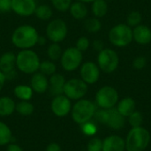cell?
Segmentation results:
<instances>
[{
  "label": "cell",
  "instance_id": "27",
  "mask_svg": "<svg viewBox=\"0 0 151 151\" xmlns=\"http://www.w3.org/2000/svg\"><path fill=\"white\" fill-rule=\"evenodd\" d=\"M63 50H64L62 49L60 43L50 42L46 49V54H47L48 59L52 60L54 62L59 61L61 55L63 53Z\"/></svg>",
  "mask_w": 151,
  "mask_h": 151
},
{
  "label": "cell",
  "instance_id": "25",
  "mask_svg": "<svg viewBox=\"0 0 151 151\" xmlns=\"http://www.w3.org/2000/svg\"><path fill=\"white\" fill-rule=\"evenodd\" d=\"M34 15L40 20L48 21L50 20L53 16V9L51 5L47 4H37Z\"/></svg>",
  "mask_w": 151,
  "mask_h": 151
},
{
  "label": "cell",
  "instance_id": "24",
  "mask_svg": "<svg viewBox=\"0 0 151 151\" xmlns=\"http://www.w3.org/2000/svg\"><path fill=\"white\" fill-rule=\"evenodd\" d=\"M13 94L19 101H30L33 97L34 91L30 85L19 84L13 88Z\"/></svg>",
  "mask_w": 151,
  "mask_h": 151
},
{
  "label": "cell",
  "instance_id": "47",
  "mask_svg": "<svg viewBox=\"0 0 151 151\" xmlns=\"http://www.w3.org/2000/svg\"><path fill=\"white\" fill-rule=\"evenodd\" d=\"M35 1H36V0H35Z\"/></svg>",
  "mask_w": 151,
  "mask_h": 151
},
{
  "label": "cell",
  "instance_id": "2",
  "mask_svg": "<svg viewBox=\"0 0 151 151\" xmlns=\"http://www.w3.org/2000/svg\"><path fill=\"white\" fill-rule=\"evenodd\" d=\"M41 59L32 49L19 50L16 54V69L24 74H33L39 70Z\"/></svg>",
  "mask_w": 151,
  "mask_h": 151
},
{
  "label": "cell",
  "instance_id": "17",
  "mask_svg": "<svg viewBox=\"0 0 151 151\" xmlns=\"http://www.w3.org/2000/svg\"><path fill=\"white\" fill-rule=\"evenodd\" d=\"M49 77L42 74L40 72H36L32 74L30 79V87L34 93L43 94L49 90Z\"/></svg>",
  "mask_w": 151,
  "mask_h": 151
},
{
  "label": "cell",
  "instance_id": "38",
  "mask_svg": "<svg viewBox=\"0 0 151 151\" xmlns=\"http://www.w3.org/2000/svg\"><path fill=\"white\" fill-rule=\"evenodd\" d=\"M91 46H92V48H93L94 50L97 51V53L105 48L104 41H102V40H100V39H96V40H94V41L91 42Z\"/></svg>",
  "mask_w": 151,
  "mask_h": 151
},
{
  "label": "cell",
  "instance_id": "31",
  "mask_svg": "<svg viewBox=\"0 0 151 151\" xmlns=\"http://www.w3.org/2000/svg\"><path fill=\"white\" fill-rule=\"evenodd\" d=\"M142 15L139 11H132L130 12L127 16V23L130 27H134L140 24H142Z\"/></svg>",
  "mask_w": 151,
  "mask_h": 151
},
{
  "label": "cell",
  "instance_id": "5",
  "mask_svg": "<svg viewBox=\"0 0 151 151\" xmlns=\"http://www.w3.org/2000/svg\"><path fill=\"white\" fill-rule=\"evenodd\" d=\"M96 111V104L88 99H80L73 106L71 110V114L73 121L79 125H82L94 117Z\"/></svg>",
  "mask_w": 151,
  "mask_h": 151
},
{
  "label": "cell",
  "instance_id": "12",
  "mask_svg": "<svg viewBox=\"0 0 151 151\" xmlns=\"http://www.w3.org/2000/svg\"><path fill=\"white\" fill-rule=\"evenodd\" d=\"M80 78L88 85H93L96 83L100 78L101 70L98 67L96 62L86 61L81 64L79 68Z\"/></svg>",
  "mask_w": 151,
  "mask_h": 151
},
{
  "label": "cell",
  "instance_id": "22",
  "mask_svg": "<svg viewBox=\"0 0 151 151\" xmlns=\"http://www.w3.org/2000/svg\"><path fill=\"white\" fill-rule=\"evenodd\" d=\"M109 4L106 0H94L91 3V12L94 17L101 19L107 15Z\"/></svg>",
  "mask_w": 151,
  "mask_h": 151
},
{
  "label": "cell",
  "instance_id": "42",
  "mask_svg": "<svg viewBox=\"0 0 151 151\" xmlns=\"http://www.w3.org/2000/svg\"><path fill=\"white\" fill-rule=\"evenodd\" d=\"M6 77H5V75H4V73H3L1 71H0V92H1V90L3 89V88H4V84H5V82H6Z\"/></svg>",
  "mask_w": 151,
  "mask_h": 151
},
{
  "label": "cell",
  "instance_id": "3",
  "mask_svg": "<svg viewBox=\"0 0 151 151\" xmlns=\"http://www.w3.org/2000/svg\"><path fill=\"white\" fill-rule=\"evenodd\" d=\"M125 142L127 151H144L150 142V134L142 127H133Z\"/></svg>",
  "mask_w": 151,
  "mask_h": 151
},
{
  "label": "cell",
  "instance_id": "36",
  "mask_svg": "<svg viewBox=\"0 0 151 151\" xmlns=\"http://www.w3.org/2000/svg\"><path fill=\"white\" fill-rule=\"evenodd\" d=\"M88 151H103V141L99 138H92L88 143Z\"/></svg>",
  "mask_w": 151,
  "mask_h": 151
},
{
  "label": "cell",
  "instance_id": "40",
  "mask_svg": "<svg viewBox=\"0 0 151 151\" xmlns=\"http://www.w3.org/2000/svg\"><path fill=\"white\" fill-rule=\"evenodd\" d=\"M46 151H62V149L60 147V145L57 142H51L50 144H48Z\"/></svg>",
  "mask_w": 151,
  "mask_h": 151
},
{
  "label": "cell",
  "instance_id": "41",
  "mask_svg": "<svg viewBox=\"0 0 151 151\" xmlns=\"http://www.w3.org/2000/svg\"><path fill=\"white\" fill-rule=\"evenodd\" d=\"M6 151H24L23 149L16 144V143H13V142H11L7 145V149H6Z\"/></svg>",
  "mask_w": 151,
  "mask_h": 151
},
{
  "label": "cell",
  "instance_id": "1",
  "mask_svg": "<svg viewBox=\"0 0 151 151\" xmlns=\"http://www.w3.org/2000/svg\"><path fill=\"white\" fill-rule=\"evenodd\" d=\"M39 35L38 31L34 26L23 24L13 30L11 35V42L14 47L19 50L33 49L37 45Z\"/></svg>",
  "mask_w": 151,
  "mask_h": 151
},
{
  "label": "cell",
  "instance_id": "11",
  "mask_svg": "<svg viewBox=\"0 0 151 151\" xmlns=\"http://www.w3.org/2000/svg\"><path fill=\"white\" fill-rule=\"evenodd\" d=\"M119 102L118 91L111 86H104L96 94V104L101 109H111Z\"/></svg>",
  "mask_w": 151,
  "mask_h": 151
},
{
  "label": "cell",
  "instance_id": "7",
  "mask_svg": "<svg viewBox=\"0 0 151 151\" xmlns=\"http://www.w3.org/2000/svg\"><path fill=\"white\" fill-rule=\"evenodd\" d=\"M96 64L101 72L104 73H112L119 65V53L113 49L105 47L97 53Z\"/></svg>",
  "mask_w": 151,
  "mask_h": 151
},
{
  "label": "cell",
  "instance_id": "9",
  "mask_svg": "<svg viewBox=\"0 0 151 151\" xmlns=\"http://www.w3.org/2000/svg\"><path fill=\"white\" fill-rule=\"evenodd\" d=\"M59 63L64 71L68 73L74 72L83 63V53L74 46L68 47L63 50Z\"/></svg>",
  "mask_w": 151,
  "mask_h": 151
},
{
  "label": "cell",
  "instance_id": "45",
  "mask_svg": "<svg viewBox=\"0 0 151 151\" xmlns=\"http://www.w3.org/2000/svg\"><path fill=\"white\" fill-rule=\"evenodd\" d=\"M107 2H112V1H114V0H106Z\"/></svg>",
  "mask_w": 151,
  "mask_h": 151
},
{
  "label": "cell",
  "instance_id": "19",
  "mask_svg": "<svg viewBox=\"0 0 151 151\" xmlns=\"http://www.w3.org/2000/svg\"><path fill=\"white\" fill-rule=\"evenodd\" d=\"M126 142L119 135H111L103 141V151H124Z\"/></svg>",
  "mask_w": 151,
  "mask_h": 151
},
{
  "label": "cell",
  "instance_id": "37",
  "mask_svg": "<svg viewBox=\"0 0 151 151\" xmlns=\"http://www.w3.org/2000/svg\"><path fill=\"white\" fill-rule=\"evenodd\" d=\"M147 65V58L144 56H137L134 58L132 65L135 70H142Z\"/></svg>",
  "mask_w": 151,
  "mask_h": 151
},
{
  "label": "cell",
  "instance_id": "20",
  "mask_svg": "<svg viewBox=\"0 0 151 151\" xmlns=\"http://www.w3.org/2000/svg\"><path fill=\"white\" fill-rule=\"evenodd\" d=\"M72 18L76 20H84L88 14V8L87 4L79 1H73L68 10Z\"/></svg>",
  "mask_w": 151,
  "mask_h": 151
},
{
  "label": "cell",
  "instance_id": "21",
  "mask_svg": "<svg viewBox=\"0 0 151 151\" xmlns=\"http://www.w3.org/2000/svg\"><path fill=\"white\" fill-rule=\"evenodd\" d=\"M135 101L132 97H125L118 102L117 110L124 117H129L134 111H135Z\"/></svg>",
  "mask_w": 151,
  "mask_h": 151
},
{
  "label": "cell",
  "instance_id": "18",
  "mask_svg": "<svg viewBox=\"0 0 151 151\" xmlns=\"http://www.w3.org/2000/svg\"><path fill=\"white\" fill-rule=\"evenodd\" d=\"M66 80L65 76L59 73H56L49 77V91L51 96H56L64 93V86Z\"/></svg>",
  "mask_w": 151,
  "mask_h": 151
},
{
  "label": "cell",
  "instance_id": "14",
  "mask_svg": "<svg viewBox=\"0 0 151 151\" xmlns=\"http://www.w3.org/2000/svg\"><path fill=\"white\" fill-rule=\"evenodd\" d=\"M71 100L65 96L64 94L53 96L50 104V109L53 114L58 118H63L67 116L72 110Z\"/></svg>",
  "mask_w": 151,
  "mask_h": 151
},
{
  "label": "cell",
  "instance_id": "26",
  "mask_svg": "<svg viewBox=\"0 0 151 151\" xmlns=\"http://www.w3.org/2000/svg\"><path fill=\"white\" fill-rule=\"evenodd\" d=\"M83 27L84 29L90 34H96L99 31H101L103 27V24L100 20V19L96 17H90L87 18L83 21Z\"/></svg>",
  "mask_w": 151,
  "mask_h": 151
},
{
  "label": "cell",
  "instance_id": "46",
  "mask_svg": "<svg viewBox=\"0 0 151 151\" xmlns=\"http://www.w3.org/2000/svg\"><path fill=\"white\" fill-rule=\"evenodd\" d=\"M0 14H1V11H0Z\"/></svg>",
  "mask_w": 151,
  "mask_h": 151
},
{
  "label": "cell",
  "instance_id": "10",
  "mask_svg": "<svg viewBox=\"0 0 151 151\" xmlns=\"http://www.w3.org/2000/svg\"><path fill=\"white\" fill-rule=\"evenodd\" d=\"M88 85L81 78H72L67 80L64 86V95L71 101L82 99L88 93Z\"/></svg>",
  "mask_w": 151,
  "mask_h": 151
},
{
  "label": "cell",
  "instance_id": "29",
  "mask_svg": "<svg viewBox=\"0 0 151 151\" xmlns=\"http://www.w3.org/2000/svg\"><path fill=\"white\" fill-rule=\"evenodd\" d=\"M38 72L42 73V74L46 75L47 77L51 76L52 74L57 73L56 62H54L52 60H50V59H46V60L41 61Z\"/></svg>",
  "mask_w": 151,
  "mask_h": 151
},
{
  "label": "cell",
  "instance_id": "28",
  "mask_svg": "<svg viewBox=\"0 0 151 151\" xmlns=\"http://www.w3.org/2000/svg\"><path fill=\"white\" fill-rule=\"evenodd\" d=\"M12 133L10 127L4 122L0 121V146H5L12 142Z\"/></svg>",
  "mask_w": 151,
  "mask_h": 151
},
{
  "label": "cell",
  "instance_id": "4",
  "mask_svg": "<svg viewBox=\"0 0 151 151\" xmlns=\"http://www.w3.org/2000/svg\"><path fill=\"white\" fill-rule=\"evenodd\" d=\"M108 40L116 48H125L133 42V28L126 23L114 25L108 33Z\"/></svg>",
  "mask_w": 151,
  "mask_h": 151
},
{
  "label": "cell",
  "instance_id": "34",
  "mask_svg": "<svg viewBox=\"0 0 151 151\" xmlns=\"http://www.w3.org/2000/svg\"><path fill=\"white\" fill-rule=\"evenodd\" d=\"M128 121L133 127H139L143 122V116L141 112L135 111L128 117Z\"/></svg>",
  "mask_w": 151,
  "mask_h": 151
},
{
  "label": "cell",
  "instance_id": "30",
  "mask_svg": "<svg viewBox=\"0 0 151 151\" xmlns=\"http://www.w3.org/2000/svg\"><path fill=\"white\" fill-rule=\"evenodd\" d=\"M35 107L30 101H19L16 104L15 111H17L21 116H30L33 114Z\"/></svg>",
  "mask_w": 151,
  "mask_h": 151
},
{
  "label": "cell",
  "instance_id": "13",
  "mask_svg": "<svg viewBox=\"0 0 151 151\" xmlns=\"http://www.w3.org/2000/svg\"><path fill=\"white\" fill-rule=\"evenodd\" d=\"M0 71L4 73L7 81L15 79L17 76L15 53L6 51L0 56Z\"/></svg>",
  "mask_w": 151,
  "mask_h": 151
},
{
  "label": "cell",
  "instance_id": "23",
  "mask_svg": "<svg viewBox=\"0 0 151 151\" xmlns=\"http://www.w3.org/2000/svg\"><path fill=\"white\" fill-rule=\"evenodd\" d=\"M16 103L10 96L0 97V117H7L15 111Z\"/></svg>",
  "mask_w": 151,
  "mask_h": 151
},
{
  "label": "cell",
  "instance_id": "33",
  "mask_svg": "<svg viewBox=\"0 0 151 151\" xmlns=\"http://www.w3.org/2000/svg\"><path fill=\"white\" fill-rule=\"evenodd\" d=\"M91 46V42L90 40L87 37V36H80L76 42H75V46L80 51L86 52Z\"/></svg>",
  "mask_w": 151,
  "mask_h": 151
},
{
  "label": "cell",
  "instance_id": "16",
  "mask_svg": "<svg viewBox=\"0 0 151 151\" xmlns=\"http://www.w3.org/2000/svg\"><path fill=\"white\" fill-rule=\"evenodd\" d=\"M133 41L139 45H148L151 42V28L143 24L133 27Z\"/></svg>",
  "mask_w": 151,
  "mask_h": 151
},
{
  "label": "cell",
  "instance_id": "32",
  "mask_svg": "<svg viewBox=\"0 0 151 151\" xmlns=\"http://www.w3.org/2000/svg\"><path fill=\"white\" fill-rule=\"evenodd\" d=\"M73 2V0H50L51 7L59 12H67Z\"/></svg>",
  "mask_w": 151,
  "mask_h": 151
},
{
  "label": "cell",
  "instance_id": "44",
  "mask_svg": "<svg viewBox=\"0 0 151 151\" xmlns=\"http://www.w3.org/2000/svg\"><path fill=\"white\" fill-rule=\"evenodd\" d=\"M75 1L82 2V3H84V4H91L94 0H75Z\"/></svg>",
  "mask_w": 151,
  "mask_h": 151
},
{
  "label": "cell",
  "instance_id": "8",
  "mask_svg": "<svg viewBox=\"0 0 151 151\" xmlns=\"http://www.w3.org/2000/svg\"><path fill=\"white\" fill-rule=\"evenodd\" d=\"M68 35V26L61 18L50 19L45 27V36L50 42L60 43L65 40Z\"/></svg>",
  "mask_w": 151,
  "mask_h": 151
},
{
  "label": "cell",
  "instance_id": "43",
  "mask_svg": "<svg viewBox=\"0 0 151 151\" xmlns=\"http://www.w3.org/2000/svg\"><path fill=\"white\" fill-rule=\"evenodd\" d=\"M47 37L46 36H42V35H39L38 37V40H37V45H40V46H43L47 43Z\"/></svg>",
  "mask_w": 151,
  "mask_h": 151
},
{
  "label": "cell",
  "instance_id": "35",
  "mask_svg": "<svg viewBox=\"0 0 151 151\" xmlns=\"http://www.w3.org/2000/svg\"><path fill=\"white\" fill-rule=\"evenodd\" d=\"M81 126V130H82V133L88 136H93L96 134V126L93 123V122H90V121H88Z\"/></svg>",
  "mask_w": 151,
  "mask_h": 151
},
{
  "label": "cell",
  "instance_id": "6",
  "mask_svg": "<svg viewBox=\"0 0 151 151\" xmlns=\"http://www.w3.org/2000/svg\"><path fill=\"white\" fill-rule=\"evenodd\" d=\"M94 117L96 121L106 125L112 129H121L125 126V117L121 115L117 108L111 109H99L96 110Z\"/></svg>",
  "mask_w": 151,
  "mask_h": 151
},
{
  "label": "cell",
  "instance_id": "15",
  "mask_svg": "<svg viewBox=\"0 0 151 151\" xmlns=\"http://www.w3.org/2000/svg\"><path fill=\"white\" fill-rule=\"evenodd\" d=\"M36 6L35 0H12V11L19 17L34 15Z\"/></svg>",
  "mask_w": 151,
  "mask_h": 151
},
{
  "label": "cell",
  "instance_id": "39",
  "mask_svg": "<svg viewBox=\"0 0 151 151\" xmlns=\"http://www.w3.org/2000/svg\"><path fill=\"white\" fill-rule=\"evenodd\" d=\"M0 11L1 12L12 11V0H0Z\"/></svg>",
  "mask_w": 151,
  "mask_h": 151
}]
</instances>
